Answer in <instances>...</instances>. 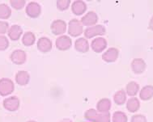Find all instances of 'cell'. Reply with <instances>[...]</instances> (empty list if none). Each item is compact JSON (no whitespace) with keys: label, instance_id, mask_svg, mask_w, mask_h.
Wrapping results in <instances>:
<instances>
[{"label":"cell","instance_id":"obj_13","mask_svg":"<svg viewBox=\"0 0 153 122\" xmlns=\"http://www.w3.org/2000/svg\"><path fill=\"white\" fill-rule=\"evenodd\" d=\"M21 34H22V29L18 25L11 26L8 31V36L12 41H17L20 39Z\"/></svg>","mask_w":153,"mask_h":122},{"label":"cell","instance_id":"obj_10","mask_svg":"<svg viewBox=\"0 0 153 122\" xmlns=\"http://www.w3.org/2000/svg\"><path fill=\"white\" fill-rule=\"evenodd\" d=\"M107 45V42L104 38H97V39H95L92 43V50H94L95 52L97 53H100L102 52L106 48Z\"/></svg>","mask_w":153,"mask_h":122},{"label":"cell","instance_id":"obj_3","mask_svg":"<svg viewBox=\"0 0 153 122\" xmlns=\"http://www.w3.org/2000/svg\"><path fill=\"white\" fill-rule=\"evenodd\" d=\"M69 34L73 36H79L83 32V27L77 20H72L69 23Z\"/></svg>","mask_w":153,"mask_h":122},{"label":"cell","instance_id":"obj_8","mask_svg":"<svg viewBox=\"0 0 153 122\" xmlns=\"http://www.w3.org/2000/svg\"><path fill=\"white\" fill-rule=\"evenodd\" d=\"M26 13L28 16L32 17V18H36L39 16L40 13H41V7H40L39 4L36 3H28L26 8Z\"/></svg>","mask_w":153,"mask_h":122},{"label":"cell","instance_id":"obj_7","mask_svg":"<svg viewBox=\"0 0 153 122\" xmlns=\"http://www.w3.org/2000/svg\"><path fill=\"white\" fill-rule=\"evenodd\" d=\"M51 31L54 35L64 33L66 31V23L62 20H55L51 24Z\"/></svg>","mask_w":153,"mask_h":122},{"label":"cell","instance_id":"obj_34","mask_svg":"<svg viewBox=\"0 0 153 122\" xmlns=\"http://www.w3.org/2000/svg\"><path fill=\"white\" fill-rule=\"evenodd\" d=\"M62 122H71V121H62Z\"/></svg>","mask_w":153,"mask_h":122},{"label":"cell","instance_id":"obj_5","mask_svg":"<svg viewBox=\"0 0 153 122\" xmlns=\"http://www.w3.org/2000/svg\"><path fill=\"white\" fill-rule=\"evenodd\" d=\"M56 46L60 50H67L71 46V40L67 36L59 37L56 41Z\"/></svg>","mask_w":153,"mask_h":122},{"label":"cell","instance_id":"obj_21","mask_svg":"<svg viewBox=\"0 0 153 122\" xmlns=\"http://www.w3.org/2000/svg\"><path fill=\"white\" fill-rule=\"evenodd\" d=\"M11 8L6 4H0V19L6 20L11 16Z\"/></svg>","mask_w":153,"mask_h":122},{"label":"cell","instance_id":"obj_32","mask_svg":"<svg viewBox=\"0 0 153 122\" xmlns=\"http://www.w3.org/2000/svg\"><path fill=\"white\" fill-rule=\"evenodd\" d=\"M8 28V24L7 22L0 21V34H4Z\"/></svg>","mask_w":153,"mask_h":122},{"label":"cell","instance_id":"obj_28","mask_svg":"<svg viewBox=\"0 0 153 122\" xmlns=\"http://www.w3.org/2000/svg\"><path fill=\"white\" fill-rule=\"evenodd\" d=\"M11 5L16 10H20L25 5V0H11Z\"/></svg>","mask_w":153,"mask_h":122},{"label":"cell","instance_id":"obj_29","mask_svg":"<svg viewBox=\"0 0 153 122\" xmlns=\"http://www.w3.org/2000/svg\"><path fill=\"white\" fill-rule=\"evenodd\" d=\"M71 1L70 0H59L57 3V6H58V8L61 11H64L68 8V7L70 5Z\"/></svg>","mask_w":153,"mask_h":122},{"label":"cell","instance_id":"obj_14","mask_svg":"<svg viewBox=\"0 0 153 122\" xmlns=\"http://www.w3.org/2000/svg\"><path fill=\"white\" fill-rule=\"evenodd\" d=\"M97 16L96 15V13L90 11L88 12L86 16H84L82 18V23L86 26H90V25L95 24L97 22Z\"/></svg>","mask_w":153,"mask_h":122},{"label":"cell","instance_id":"obj_33","mask_svg":"<svg viewBox=\"0 0 153 122\" xmlns=\"http://www.w3.org/2000/svg\"><path fill=\"white\" fill-rule=\"evenodd\" d=\"M149 28H150L151 30L153 31V17L152 18L150 23H149Z\"/></svg>","mask_w":153,"mask_h":122},{"label":"cell","instance_id":"obj_25","mask_svg":"<svg viewBox=\"0 0 153 122\" xmlns=\"http://www.w3.org/2000/svg\"><path fill=\"white\" fill-rule=\"evenodd\" d=\"M113 122H127V117L122 112H116L113 117Z\"/></svg>","mask_w":153,"mask_h":122},{"label":"cell","instance_id":"obj_23","mask_svg":"<svg viewBox=\"0 0 153 122\" xmlns=\"http://www.w3.org/2000/svg\"><path fill=\"white\" fill-rule=\"evenodd\" d=\"M23 44L26 46H30L35 42V36L32 33H26L23 36Z\"/></svg>","mask_w":153,"mask_h":122},{"label":"cell","instance_id":"obj_20","mask_svg":"<svg viewBox=\"0 0 153 122\" xmlns=\"http://www.w3.org/2000/svg\"><path fill=\"white\" fill-rule=\"evenodd\" d=\"M139 107H140V104L137 98L130 99L127 102V105H126V108L131 112H134L138 111Z\"/></svg>","mask_w":153,"mask_h":122},{"label":"cell","instance_id":"obj_6","mask_svg":"<svg viewBox=\"0 0 153 122\" xmlns=\"http://www.w3.org/2000/svg\"><path fill=\"white\" fill-rule=\"evenodd\" d=\"M11 59L13 63L21 65L25 62L26 54L23 50H15L14 52L11 53Z\"/></svg>","mask_w":153,"mask_h":122},{"label":"cell","instance_id":"obj_26","mask_svg":"<svg viewBox=\"0 0 153 122\" xmlns=\"http://www.w3.org/2000/svg\"><path fill=\"white\" fill-rule=\"evenodd\" d=\"M97 112L94 109H89L85 113V117L87 119L91 121L92 122H97Z\"/></svg>","mask_w":153,"mask_h":122},{"label":"cell","instance_id":"obj_16","mask_svg":"<svg viewBox=\"0 0 153 122\" xmlns=\"http://www.w3.org/2000/svg\"><path fill=\"white\" fill-rule=\"evenodd\" d=\"M16 81L21 86L26 85L29 81V75L26 71H20L16 75Z\"/></svg>","mask_w":153,"mask_h":122},{"label":"cell","instance_id":"obj_19","mask_svg":"<svg viewBox=\"0 0 153 122\" xmlns=\"http://www.w3.org/2000/svg\"><path fill=\"white\" fill-rule=\"evenodd\" d=\"M110 107H111V102L108 99H102L97 104V109L100 112H108L110 109Z\"/></svg>","mask_w":153,"mask_h":122},{"label":"cell","instance_id":"obj_35","mask_svg":"<svg viewBox=\"0 0 153 122\" xmlns=\"http://www.w3.org/2000/svg\"><path fill=\"white\" fill-rule=\"evenodd\" d=\"M28 122H35V121H28Z\"/></svg>","mask_w":153,"mask_h":122},{"label":"cell","instance_id":"obj_12","mask_svg":"<svg viewBox=\"0 0 153 122\" xmlns=\"http://www.w3.org/2000/svg\"><path fill=\"white\" fill-rule=\"evenodd\" d=\"M117 57H118V50L114 48H111L107 50L102 56L104 60L107 62H113L115 60H117Z\"/></svg>","mask_w":153,"mask_h":122},{"label":"cell","instance_id":"obj_27","mask_svg":"<svg viewBox=\"0 0 153 122\" xmlns=\"http://www.w3.org/2000/svg\"><path fill=\"white\" fill-rule=\"evenodd\" d=\"M97 122H110V114L108 112L97 114Z\"/></svg>","mask_w":153,"mask_h":122},{"label":"cell","instance_id":"obj_9","mask_svg":"<svg viewBox=\"0 0 153 122\" xmlns=\"http://www.w3.org/2000/svg\"><path fill=\"white\" fill-rule=\"evenodd\" d=\"M131 67L135 74H142L146 68V64L143 59L135 58L134 59L131 63Z\"/></svg>","mask_w":153,"mask_h":122},{"label":"cell","instance_id":"obj_2","mask_svg":"<svg viewBox=\"0 0 153 122\" xmlns=\"http://www.w3.org/2000/svg\"><path fill=\"white\" fill-rule=\"evenodd\" d=\"M3 107L8 111H16L20 107V100L16 96L7 98L3 100Z\"/></svg>","mask_w":153,"mask_h":122},{"label":"cell","instance_id":"obj_24","mask_svg":"<svg viewBox=\"0 0 153 122\" xmlns=\"http://www.w3.org/2000/svg\"><path fill=\"white\" fill-rule=\"evenodd\" d=\"M126 94L125 92H123V91H119V92H117L115 95H114V102L116 103L118 105H122L126 101Z\"/></svg>","mask_w":153,"mask_h":122},{"label":"cell","instance_id":"obj_15","mask_svg":"<svg viewBox=\"0 0 153 122\" xmlns=\"http://www.w3.org/2000/svg\"><path fill=\"white\" fill-rule=\"evenodd\" d=\"M86 11V4L83 1H75L72 4V11L75 15H82Z\"/></svg>","mask_w":153,"mask_h":122},{"label":"cell","instance_id":"obj_11","mask_svg":"<svg viewBox=\"0 0 153 122\" xmlns=\"http://www.w3.org/2000/svg\"><path fill=\"white\" fill-rule=\"evenodd\" d=\"M37 47L40 51H42L43 53H46L49 52L52 49V43L50 41V39L45 38V37H42L38 41L37 43Z\"/></svg>","mask_w":153,"mask_h":122},{"label":"cell","instance_id":"obj_30","mask_svg":"<svg viewBox=\"0 0 153 122\" xmlns=\"http://www.w3.org/2000/svg\"><path fill=\"white\" fill-rule=\"evenodd\" d=\"M9 42L7 38L4 36H0V50H5L7 49Z\"/></svg>","mask_w":153,"mask_h":122},{"label":"cell","instance_id":"obj_4","mask_svg":"<svg viewBox=\"0 0 153 122\" xmlns=\"http://www.w3.org/2000/svg\"><path fill=\"white\" fill-rule=\"evenodd\" d=\"M105 32V28L102 25H97L92 28H88L85 31V36L88 38H92L93 36L97 35H103Z\"/></svg>","mask_w":153,"mask_h":122},{"label":"cell","instance_id":"obj_31","mask_svg":"<svg viewBox=\"0 0 153 122\" xmlns=\"http://www.w3.org/2000/svg\"><path fill=\"white\" fill-rule=\"evenodd\" d=\"M131 122H147V119L144 116L139 114V115H134L132 117Z\"/></svg>","mask_w":153,"mask_h":122},{"label":"cell","instance_id":"obj_18","mask_svg":"<svg viewBox=\"0 0 153 122\" xmlns=\"http://www.w3.org/2000/svg\"><path fill=\"white\" fill-rule=\"evenodd\" d=\"M140 98L143 100H148L153 97V87L146 86L141 90L140 92Z\"/></svg>","mask_w":153,"mask_h":122},{"label":"cell","instance_id":"obj_1","mask_svg":"<svg viewBox=\"0 0 153 122\" xmlns=\"http://www.w3.org/2000/svg\"><path fill=\"white\" fill-rule=\"evenodd\" d=\"M14 91V83L9 78H2L0 80V95H8Z\"/></svg>","mask_w":153,"mask_h":122},{"label":"cell","instance_id":"obj_17","mask_svg":"<svg viewBox=\"0 0 153 122\" xmlns=\"http://www.w3.org/2000/svg\"><path fill=\"white\" fill-rule=\"evenodd\" d=\"M75 49L81 53H86L89 49L88 43L84 38H79L75 42Z\"/></svg>","mask_w":153,"mask_h":122},{"label":"cell","instance_id":"obj_22","mask_svg":"<svg viewBox=\"0 0 153 122\" xmlns=\"http://www.w3.org/2000/svg\"><path fill=\"white\" fill-rule=\"evenodd\" d=\"M139 86L138 83H136L135 82H131L127 84V87H126V92H127V94L131 96H134L137 94V92H139Z\"/></svg>","mask_w":153,"mask_h":122}]
</instances>
